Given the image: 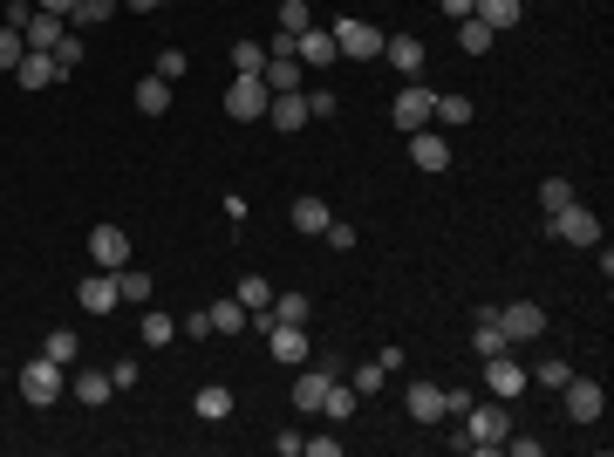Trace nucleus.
I'll use <instances>...</instances> for the list:
<instances>
[{
	"mask_svg": "<svg viewBox=\"0 0 614 457\" xmlns=\"http://www.w3.org/2000/svg\"><path fill=\"white\" fill-rule=\"evenodd\" d=\"M464 437H471V451H499L505 437H512V417H505V403L499 396H492V403H485V396H478V403H471V410H464Z\"/></svg>",
	"mask_w": 614,
	"mask_h": 457,
	"instance_id": "f257e3e1",
	"label": "nucleus"
},
{
	"mask_svg": "<svg viewBox=\"0 0 614 457\" xmlns=\"http://www.w3.org/2000/svg\"><path fill=\"white\" fill-rule=\"evenodd\" d=\"M14 382H21V403L48 410V403H55L62 389H69V369H62V362H48V355H35V362H28V369H21Z\"/></svg>",
	"mask_w": 614,
	"mask_h": 457,
	"instance_id": "f03ea898",
	"label": "nucleus"
},
{
	"mask_svg": "<svg viewBox=\"0 0 614 457\" xmlns=\"http://www.w3.org/2000/svg\"><path fill=\"white\" fill-rule=\"evenodd\" d=\"M546 232L560 239V246H601V219L587 212V205H560V212H546Z\"/></svg>",
	"mask_w": 614,
	"mask_h": 457,
	"instance_id": "7ed1b4c3",
	"label": "nucleus"
},
{
	"mask_svg": "<svg viewBox=\"0 0 614 457\" xmlns=\"http://www.w3.org/2000/svg\"><path fill=\"white\" fill-rule=\"evenodd\" d=\"M430 110H437V89H423V82H403V89H396V103H389V123L410 137V130H423V123H430Z\"/></svg>",
	"mask_w": 614,
	"mask_h": 457,
	"instance_id": "20e7f679",
	"label": "nucleus"
},
{
	"mask_svg": "<svg viewBox=\"0 0 614 457\" xmlns=\"http://www.w3.org/2000/svg\"><path fill=\"white\" fill-rule=\"evenodd\" d=\"M253 328H260V335L273 342V362H280V369H301V362H307V328H287V321H273L267 307H260V321H253Z\"/></svg>",
	"mask_w": 614,
	"mask_h": 457,
	"instance_id": "39448f33",
	"label": "nucleus"
},
{
	"mask_svg": "<svg viewBox=\"0 0 614 457\" xmlns=\"http://www.w3.org/2000/svg\"><path fill=\"white\" fill-rule=\"evenodd\" d=\"M267 103H273L267 76H232V89H226V116H232V123H253V116H267Z\"/></svg>",
	"mask_w": 614,
	"mask_h": 457,
	"instance_id": "423d86ee",
	"label": "nucleus"
},
{
	"mask_svg": "<svg viewBox=\"0 0 614 457\" xmlns=\"http://www.w3.org/2000/svg\"><path fill=\"white\" fill-rule=\"evenodd\" d=\"M560 396H567V423H601V417H608V389H601V382L567 376V382H560Z\"/></svg>",
	"mask_w": 614,
	"mask_h": 457,
	"instance_id": "0eeeda50",
	"label": "nucleus"
},
{
	"mask_svg": "<svg viewBox=\"0 0 614 457\" xmlns=\"http://www.w3.org/2000/svg\"><path fill=\"white\" fill-rule=\"evenodd\" d=\"M499 328H505V342H512V348L539 342V335H546V307H539V301H512V307H499Z\"/></svg>",
	"mask_w": 614,
	"mask_h": 457,
	"instance_id": "6e6552de",
	"label": "nucleus"
},
{
	"mask_svg": "<svg viewBox=\"0 0 614 457\" xmlns=\"http://www.w3.org/2000/svg\"><path fill=\"white\" fill-rule=\"evenodd\" d=\"M76 307H82V314H116V307H123V287H116V273H110V267L89 273V280L76 287Z\"/></svg>",
	"mask_w": 614,
	"mask_h": 457,
	"instance_id": "1a4fd4ad",
	"label": "nucleus"
},
{
	"mask_svg": "<svg viewBox=\"0 0 614 457\" xmlns=\"http://www.w3.org/2000/svg\"><path fill=\"white\" fill-rule=\"evenodd\" d=\"M89 260H96V267H130V232L123 226H110V219H103V226L89 232Z\"/></svg>",
	"mask_w": 614,
	"mask_h": 457,
	"instance_id": "9d476101",
	"label": "nucleus"
},
{
	"mask_svg": "<svg viewBox=\"0 0 614 457\" xmlns=\"http://www.w3.org/2000/svg\"><path fill=\"white\" fill-rule=\"evenodd\" d=\"M328 35H335V48H342L348 62H369V55H383V35H376L369 21H335Z\"/></svg>",
	"mask_w": 614,
	"mask_h": 457,
	"instance_id": "9b49d317",
	"label": "nucleus"
},
{
	"mask_svg": "<svg viewBox=\"0 0 614 457\" xmlns=\"http://www.w3.org/2000/svg\"><path fill=\"white\" fill-rule=\"evenodd\" d=\"M383 62H389V69H396L403 82H417V76H423V62H430V48H423L417 35H389V41H383Z\"/></svg>",
	"mask_w": 614,
	"mask_h": 457,
	"instance_id": "f8f14e48",
	"label": "nucleus"
},
{
	"mask_svg": "<svg viewBox=\"0 0 614 457\" xmlns=\"http://www.w3.org/2000/svg\"><path fill=\"white\" fill-rule=\"evenodd\" d=\"M410 164H417V171H451V144L423 123V130H410Z\"/></svg>",
	"mask_w": 614,
	"mask_h": 457,
	"instance_id": "ddd939ff",
	"label": "nucleus"
},
{
	"mask_svg": "<svg viewBox=\"0 0 614 457\" xmlns=\"http://www.w3.org/2000/svg\"><path fill=\"white\" fill-rule=\"evenodd\" d=\"M485 389H492L499 403H512V396L526 389V369L512 362V348H505V355H492V362H485Z\"/></svg>",
	"mask_w": 614,
	"mask_h": 457,
	"instance_id": "4468645a",
	"label": "nucleus"
},
{
	"mask_svg": "<svg viewBox=\"0 0 614 457\" xmlns=\"http://www.w3.org/2000/svg\"><path fill=\"white\" fill-rule=\"evenodd\" d=\"M294 55H301V69H328L342 48H335V35H328V28H301V35H294Z\"/></svg>",
	"mask_w": 614,
	"mask_h": 457,
	"instance_id": "2eb2a0df",
	"label": "nucleus"
},
{
	"mask_svg": "<svg viewBox=\"0 0 614 457\" xmlns=\"http://www.w3.org/2000/svg\"><path fill=\"white\" fill-rule=\"evenodd\" d=\"M69 35V28H62V14H28V21H21V41H28V48H35V55H55V41Z\"/></svg>",
	"mask_w": 614,
	"mask_h": 457,
	"instance_id": "dca6fc26",
	"label": "nucleus"
},
{
	"mask_svg": "<svg viewBox=\"0 0 614 457\" xmlns=\"http://www.w3.org/2000/svg\"><path fill=\"white\" fill-rule=\"evenodd\" d=\"M403 410L417 423H444V389H437V382H410V389H403Z\"/></svg>",
	"mask_w": 614,
	"mask_h": 457,
	"instance_id": "f3484780",
	"label": "nucleus"
},
{
	"mask_svg": "<svg viewBox=\"0 0 614 457\" xmlns=\"http://www.w3.org/2000/svg\"><path fill=\"white\" fill-rule=\"evenodd\" d=\"M471 21H485L492 35H505V28H519V21H526V0H478V7H471Z\"/></svg>",
	"mask_w": 614,
	"mask_h": 457,
	"instance_id": "a211bd4d",
	"label": "nucleus"
},
{
	"mask_svg": "<svg viewBox=\"0 0 614 457\" xmlns=\"http://www.w3.org/2000/svg\"><path fill=\"white\" fill-rule=\"evenodd\" d=\"M267 116H273V130H301L307 123V89H280L267 103Z\"/></svg>",
	"mask_w": 614,
	"mask_h": 457,
	"instance_id": "6ab92c4d",
	"label": "nucleus"
},
{
	"mask_svg": "<svg viewBox=\"0 0 614 457\" xmlns=\"http://www.w3.org/2000/svg\"><path fill=\"white\" fill-rule=\"evenodd\" d=\"M471 348H478V355H485V362H492V355H505V328H499V307H485V314H478V328H471Z\"/></svg>",
	"mask_w": 614,
	"mask_h": 457,
	"instance_id": "aec40b11",
	"label": "nucleus"
},
{
	"mask_svg": "<svg viewBox=\"0 0 614 457\" xmlns=\"http://www.w3.org/2000/svg\"><path fill=\"white\" fill-rule=\"evenodd\" d=\"M14 82H21V89H48V82H62V69H55V55H35V48H28L21 69H14Z\"/></svg>",
	"mask_w": 614,
	"mask_h": 457,
	"instance_id": "412c9836",
	"label": "nucleus"
},
{
	"mask_svg": "<svg viewBox=\"0 0 614 457\" xmlns=\"http://www.w3.org/2000/svg\"><path fill=\"white\" fill-rule=\"evenodd\" d=\"M328 369H307L301 362V376H294V410H321V396H328Z\"/></svg>",
	"mask_w": 614,
	"mask_h": 457,
	"instance_id": "4be33fe9",
	"label": "nucleus"
},
{
	"mask_svg": "<svg viewBox=\"0 0 614 457\" xmlns=\"http://www.w3.org/2000/svg\"><path fill=\"white\" fill-rule=\"evenodd\" d=\"M69 389H76V403H89V410H103V403H110V369H82L76 382H69Z\"/></svg>",
	"mask_w": 614,
	"mask_h": 457,
	"instance_id": "5701e85b",
	"label": "nucleus"
},
{
	"mask_svg": "<svg viewBox=\"0 0 614 457\" xmlns=\"http://www.w3.org/2000/svg\"><path fill=\"white\" fill-rule=\"evenodd\" d=\"M321 410H328V423H348L355 410H362V396H355V382H328V396H321Z\"/></svg>",
	"mask_w": 614,
	"mask_h": 457,
	"instance_id": "b1692460",
	"label": "nucleus"
},
{
	"mask_svg": "<svg viewBox=\"0 0 614 457\" xmlns=\"http://www.w3.org/2000/svg\"><path fill=\"white\" fill-rule=\"evenodd\" d=\"M192 410H198V417H205V423H226V417H232V389H226V382H205V389H198V403H192Z\"/></svg>",
	"mask_w": 614,
	"mask_h": 457,
	"instance_id": "393cba45",
	"label": "nucleus"
},
{
	"mask_svg": "<svg viewBox=\"0 0 614 457\" xmlns=\"http://www.w3.org/2000/svg\"><path fill=\"white\" fill-rule=\"evenodd\" d=\"M260 76H267L273 96H280V89H301V55H267V69H260Z\"/></svg>",
	"mask_w": 614,
	"mask_h": 457,
	"instance_id": "a878e982",
	"label": "nucleus"
},
{
	"mask_svg": "<svg viewBox=\"0 0 614 457\" xmlns=\"http://www.w3.org/2000/svg\"><path fill=\"white\" fill-rule=\"evenodd\" d=\"M130 103H137L144 116H164V110H171V82H164V76H144V82H137V96H130Z\"/></svg>",
	"mask_w": 614,
	"mask_h": 457,
	"instance_id": "bb28decb",
	"label": "nucleus"
},
{
	"mask_svg": "<svg viewBox=\"0 0 614 457\" xmlns=\"http://www.w3.org/2000/svg\"><path fill=\"white\" fill-rule=\"evenodd\" d=\"M471 96H458V89H451V96H437V110H430V123H444V130H464V123H471Z\"/></svg>",
	"mask_w": 614,
	"mask_h": 457,
	"instance_id": "cd10ccee",
	"label": "nucleus"
},
{
	"mask_svg": "<svg viewBox=\"0 0 614 457\" xmlns=\"http://www.w3.org/2000/svg\"><path fill=\"white\" fill-rule=\"evenodd\" d=\"M267 314H273V321H287V328H307L314 301H307V294H273V301H267Z\"/></svg>",
	"mask_w": 614,
	"mask_h": 457,
	"instance_id": "c85d7f7f",
	"label": "nucleus"
},
{
	"mask_svg": "<svg viewBox=\"0 0 614 457\" xmlns=\"http://www.w3.org/2000/svg\"><path fill=\"white\" fill-rule=\"evenodd\" d=\"M287 219H294V232H314V239H321V226H328L335 212H328L321 198H294V212H287Z\"/></svg>",
	"mask_w": 614,
	"mask_h": 457,
	"instance_id": "c756f323",
	"label": "nucleus"
},
{
	"mask_svg": "<svg viewBox=\"0 0 614 457\" xmlns=\"http://www.w3.org/2000/svg\"><path fill=\"white\" fill-rule=\"evenodd\" d=\"M41 355L69 369V362H76V355H82V335H76V328H48V342H41Z\"/></svg>",
	"mask_w": 614,
	"mask_h": 457,
	"instance_id": "7c9ffc66",
	"label": "nucleus"
},
{
	"mask_svg": "<svg viewBox=\"0 0 614 457\" xmlns=\"http://www.w3.org/2000/svg\"><path fill=\"white\" fill-rule=\"evenodd\" d=\"M205 314H212V335H239V328H246V307H239V294H226V301H212Z\"/></svg>",
	"mask_w": 614,
	"mask_h": 457,
	"instance_id": "2f4dec72",
	"label": "nucleus"
},
{
	"mask_svg": "<svg viewBox=\"0 0 614 457\" xmlns=\"http://www.w3.org/2000/svg\"><path fill=\"white\" fill-rule=\"evenodd\" d=\"M137 335H144V348H171V342H178V321H171V314H144Z\"/></svg>",
	"mask_w": 614,
	"mask_h": 457,
	"instance_id": "473e14b6",
	"label": "nucleus"
},
{
	"mask_svg": "<svg viewBox=\"0 0 614 457\" xmlns=\"http://www.w3.org/2000/svg\"><path fill=\"white\" fill-rule=\"evenodd\" d=\"M232 294H239V307H246V314H260V307L273 301V287L260 280V273H239V287H232Z\"/></svg>",
	"mask_w": 614,
	"mask_h": 457,
	"instance_id": "72a5a7b5",
	"label": "nucleus"
},
{
	"mask_svg": "<svg viewBox=\"0 0 614 457\" xmlns=\"http://www.w3.org/2000/svg\"><path fill=\"white\" fill-rule=\"evenodd\" d=\"M267 69V48L260 41H232V76H260Z\"/></svg>",
	"mask_w": 614,
	"mask_h": 457,
	"instance_id": "f704fd0d",
	"label": "nucleus"
},
{
	"mask_svg": "<svg viewBox=\"0 0 614 457\" xmlns=\"http://www.w3.org/2000/svg\"><path fill=\"white\" fill-rule=\"evenodd\" d=\"M458 48L464 55H485V48H492V28H485V21H458Z\"/></svg>",
	"mask_w": 614,
	"mask_h": 457,
	"instance_id": "c9c22d12",
	"label": "nucleus"
},
{
	"mask_svg": "<svg viewBox=\"0 0 614 457\" xmlns=\"http://www.w3.org/2000/svg\"><path fill=\"white\" fill-rule=\"evenodd\" d=\"M116 287H123V301H151V273H130V267H116Z\"/></svg>",
	"mask_w": 614,
	"mask_h": 457,
	"instance_id": "e433bc0d",
	"label": "nucleus"
},
{
	"mask_svg": "<svg viewBox=\"0 0 614 457\" xmlns=\"http://www.w3.org/2000/svg\"><path fill=\"white\" fill-rule=\"evenodd\" d=\"M21 55H28V41H21V28H0V69H7V76L21 69Z\"/></svg>",
	"mask_w": 614,
	"mask_h": 457,
	"instance_id": "4c0bfd02",
	"label": "nucleus"
},
{
	"mask_svg": "<svg viewBox=\"0 0 614 457\" xmlns=\"http://www.w3.org/2000/svg\"><path fill=\"white\" fill-rule=\"evenodd\" d=\"M301 28H314L307 0H280V35H301Z\"/></svg>",
	"mask_w": 614,
	"mask_h": 457,
	"instance_id": "58836bf2",
	"label": "nucleus"
},
{
	"mask_svg": "<svg viewBox=\"0 0 614 457\" xmlns=\"http://www.w3.org/2000/svg\"><path fill=\"white\" fill-rule=\"evenodd\" d=\"M560 205H574V185H567V178H546V185H539V212H560Z\"/></svg>",
	"mask_w": 614,
	"mask_h": 457,
	"instance_id": "ea45409f",
	"label": "nucleus"
},
{
	"mask_svg": "<svg viewBox=\"0 0 614 457\" xmlns=\"http://www.w3.org/2000/svg\"><path fill=\"white\" fill-rule=\"evenodd\" d=\"M110 7H116V0H76V14H69V21H76V28H103V21H110Z\"/></svg>",
	"mask_w": 614,
	"mask_h": 457,
	"instance_id": "a19ab883",
	"label": "nucleus"
},
{
	"mask_svg": "<svg viewBox=\"0 0 614 457\" xmlns=\"http://www.w3.org/2000/svg\"><path fill=\"white\" fill-rule=\"evenodd\" d=\"M567 376H574V362H567V355H546V362H539V376H526V382H546V389H560Z\"/></svg>",
	"mask_w": 614,
	"mask_h": 457,
	"instance_id": "79ce46f5",
	"label": "nucleus"
},
{
	"mask_svg": "<svg viewBox=\"0 0 614 457\" xmlns=\"http://www.w3.org/2000/svg\"><path fill=\"white\" fill-rule=\"evenodd\" d=\"M348 382H355V396H383V362H362Z\"/></svg>",
	"mask_w": 614,
	"mask_h": 457,
	"instance_id": "37998d69",
	"label": "nucleus"
},
{
	"mask_svg": "<svg viewBox=\"0 0 614 457\" xmlns=\"http://www.w3.org/2000/svg\"><path fill=\"white\" fill-rule=\"evenodd\" d=\"M82 55H89V48H82V35H62V41H55V69H62V76L76 69Z\"/></svg>",
	"mask_w": 614,
	"mask_h": 457,
	"instance_id": "c03bdc74",
	"label": "nucleus"
},
{
	"mask_svg": "<svg viewBox=\"0 0 614 457\" xmlns=\"http://www.w3.org/2000/svg\"><path fill=\"white\" fill-rule=\"evenodd\" d=\"M321 239H328L335 253H355V226H348V219H328V226H321Z\"/></svg>",
	"mask_w": 614,
	"mask_h": 457,
	"instance_id": "a18cd8bd",
	"label": "nucleus"
},
{
	"mask_svg": "<svg viewBox=\"0 0 614 457\" xmlns=\"http://www.w3.org/2000/svg\"><path fill=\"white\" fill-rule=\"evenodd\" d=\"M151 76L178 82V76H185V55H178V48H164V55H157V69H151Z\"/></svg>",
	"mask_w": 614,
	"mask_h": 457,
	"instance_id": "49530a36",
	"label": "nucleus"
},
{
	"mask_svg": "<svg viewBox=\"0 0 614 457\" xmlns=\"http://www.w3.org/2000/svg\"><path fill=\"white\" fill-rule=\"evenodd\" d=\"M335 110H342L335 89H314V96H307V116H335Z\"/></svg>",
	"mask_w": 614,
	"mask_h": 457,
	"instance_id": "de8ad7c7",
	"label": "nucleus"
},
{
	"mask_svg": "<svg viewBox=\"0 0 614 457\" xmlns=\"http://www.w3.org/2000/svg\"><path fill=\"white\" fill-rule=\"evenodd\" d=\"M471 403H478V396H471V389H444V417H464V410H471Z\"/></svg>",
	"mask_w": 614,
	"mask_h": 457,
	"instance_id": "09e8293b",
	"label": "nucleus"
},
{
	"mask_svg": "<svg viewBox=\"0 0 614 457\" xmlns=\"http://www.w3.org/2000/svg\"><path fill=\"white\" fill-rule=\"evenodd\" d=\"M301 451H307V457H335V451H342V437H307Z\"/></svg>",
	"mask_w": 614,
	"mask_h": 457,
	"instance_id": "8fccbe9b",
	"label": "nucleus"
},
{
	"mask_svg": "<svg viewBox=\"0 0 614 457\" xmlns=\"http://www.w3.org/2000/svg\"><path fill=\"white\" fill-rule=\"evenodd\" d=\"M499 451H512V457H539V437H505Z\"/></svg>",
	"mask_w": 614,
	"mask_h": 457,
	"instance_id": "3c124183",
	"label": "nucleus"
},
{
	"mask_svg": "<svg viewBox=\"0 0 614 457\" xmlns=\"http://www.w3.org/2000/svg\"><path fill=\"white\" fill-rule=\"evenodd\" d=\"M437 7H444L451 21H471V7H478V0H437Z\"/></svg>",
	"mask_w": 614,
	"mask_h": 457,
	"instance_id": "603ef678",
	"label": "nucleus"
},
{
	"mask_svg": "<svg viewBox=\"0 0 614 457\" xmlns=\"http://www.w3.org/2000/svg\"><path fill=\"white\" fill-rule=\"evenodd\" d=\"M41 14H62V21H69V14H76V0H35Z\"/></svg>",
	"mask_w": 614,
	"mask_h": 457,
	"instance_id": "864d4df0",
	"label": "nucleus"
},
{
	"mask_svg": "<svg viewBox=\"0 0 614 457\" xmlns=\"http://www.w3.org/2000/svg\"><path fill=\"white\" fill-rule=\"evenodd\" d=\"M123 7H137V14H151V7H164V0H123Z\"/></svg>",
	"mask_w": 614,
	"mask_h": 457,
	"instance_id": "5fc2aeb1",
	"label": "nucleus"
}]
</instances>
